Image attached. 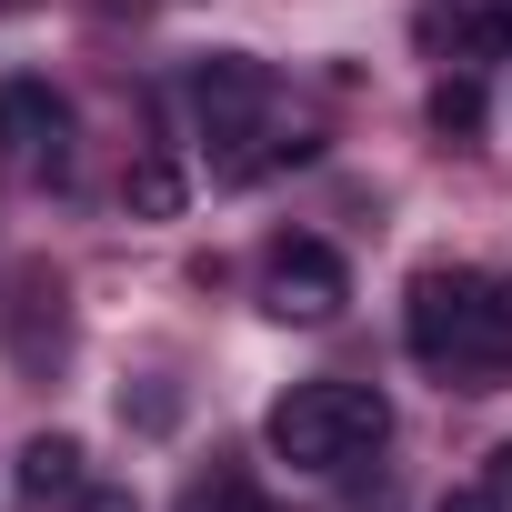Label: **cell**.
I'll use <instances>...</instances> for the list:
<instances>
[{"instance_id": "cell-9", "label": "cell", "mask_w": 512, "mask_h": 512, "mask_svg": "<svg viewBox=\"0 0 512 512\" xmlns=\"http://www.w3.org/2000/svg\"><path fill=\"white\" fill-rule=\"evenodd\" d=\"M131 211H141V221H171V211H181V171H171V161H141V171H131Z\"/></svg>"}, {"instance_id": "cell-7", "label": "cell", "mask_w": 512, "mask_h": 512, "mask_svg": "<svg viewBox=\"0 0 512 512\" xmlns=\"http://www.w3.org/2000/svg\"><path fill=\"white\" fill-rule=\"evenodd\" d=\"M21 492H31V502H51V492H81V442H71V432H41V442L21 452Z\"/></svg>"}, {"instance_id": "cell-2", "label": "cell", "mask_w": 512, "mask_h": 512, "mask_svg": "<svg viewBox=\"0 0 512 512\" xmlns=\"http://www.w3.org/2000/svg\"><path fill=\"white\" fill-rule=\"evenodd\" d=\"M191 111H201V141H211L221 181H251V171H272V161H312V141L272 121V71L241 61V51H211L191 71Z\"/></svg>"}, {"instance_id": "cell-8", "label": "cell", "mask_w": 512, "mask_h": 512, "mask_svg": "<svg viewBox=\"0 0 512 512\" xmlns=\"http://www.w3.org/2000/svg\"><path fill=\"white\" fill-rule=\"evenodd\" d=\"M432 131H442V141H472V131H482V81H472V71H442V81H432Z\"/></svg>"}, {"instance_id": "cell-12", "label": "cell", "mask_w": 512, "mask_h": 512, "mask_svg": "<svg viewBox=\"0 0 512 512\" xmlns=\"http://www.w3.org/2000/svg\"><path fill=\"white\" fill-rule=\"evenodd\" d=\"M81 512H131V492H111V482H81Z\"/></svg>"}, {"instance_id": "cell-13", "label": "cell", "mask_w": 512, "mask_h": 512, "mask_svg": "<svg viewBox=\"0 0 512 512\" xmlns=\"http://www.w3.org/2000/svg\"><path fill=\"white\" fill-rule=\"evenodd\" d=\"M492 462H502V502H512V442H502V452H492Z\"/></svg>"}, {"instance_id": "cell-11", "label": "cell", "mask_w": 512, "mask_h": 512, "mask_svg": "<svg viewBox=\"0 0 512 512\" xmlns=\"http://www.w3.org/2000/svg\"><path fill=\"white\" fill-rule=\"evenodd\" d=\"M201 512H262V502H251V482H221V492H211Z\"/></svg>"}, {"instance_id": "cell-6", "label": "cell", "mask_w": 512, "mask_h": 512, "mask_svg": "<svg viewBox=\"0 0 512 512\" xmlns=\"http://www.w3.org/2000/svg\"><path fill=\"white\" fill-rule=\"evenodd\" d=\"M412 31H422V51L452 61V71H472L482 51H502V11H472V0H432Z\"/></svg>"}, {"instance_id": "cell-10", "label": "cell", "mask_w": 512, "mask_h": 512, "mask_svg": "<svg viewBox=\"0 0 512 512\" xmlns=\"http://www.w3.org/2000/svg\"><path fill=\"white\" fill-rule=\"evenodd\" d=\"M432 512H512V502H502V492H492V482H462V492H442V502H432Z\"/></svg>"}, {"instance_id": "cell-5", "label": "cell", "mask_w": 512, "mask_h": 512, "mask_svg": "<svg viewBox=\"0 0 512 512\" xmlns=\"http://www.w3.org/2000/svg\"><path fill=\"white\" fill-rule=\"evenodd\" d=\"M262 302L282 322H332L352 302V272H342V251L332 241H282L272 251V272H262Z\"/></svg>"}, {"instance_id": "cell-1", "label": "cell", "mask_w": 512, "mask_h": 512, "mask_svg": "<svg viewBox=\"0 0 512 512\" xmlns=\"http://www.w3.org/2000/svg\"><path fill=\"white\" fill-rule=\"evenodd\" d=\"M402 342L422 372H442L452 392H502L512 382V282L492 272H412V302H402Z\"/></svg>"}, {"instance_id": "cell-3", "label": "cell", "mask_w": 512, "mask_h": 512, "mask_svg": "<svg viewBox=\"0 0 512 512\" xmlns=\"http://www.w3.org/2000/svg\"><path fill=\"white\" fill-rule=\"evenodd\" d=\"M262 432H272V452H282L292 472H352L362 452H382L392 402H382L372 382H292Z\"/></svg>"}, {"instance_id": "cell-14", "label": "cell", "mask_w": 512, "mask_h": 512, "mask_svg": "<svg viewBox=\"0 0 512 512\" xmlns=\"http://www.w3.org/2000/svg\"><path fill=\"white\" fill-rule=\"evenodd\" d=\"M0 11H11V0H0Z\"/></svg>"}, {"instance_id": "cell-4", "label": "cell", "mask_w": 512, "mask_h": 512, "mask_svg": "<svg viewBox=\"0 0 512 512\" xmlns=\"http://www.w3.org/2000/svg\"><path fill=\"white\" fill-rule=\"evenodd\" d=\"M0 161L31 171V181H61L71 171V111H61V91L0 81Z\"/></svg>"}]
</instances>
